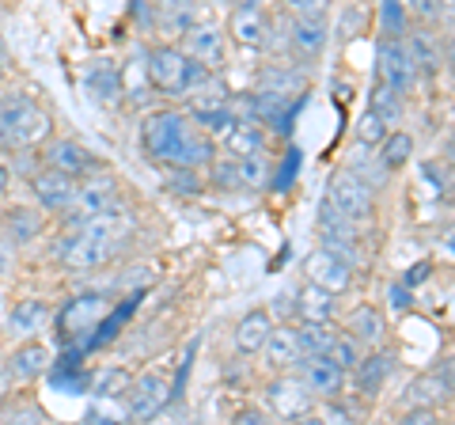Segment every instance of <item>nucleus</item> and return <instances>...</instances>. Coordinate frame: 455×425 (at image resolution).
Returning a JSON list of instances; mask_svg holds the SVG:
<instances>
[{
    "mask_svg": "<svg viewBox=\"0 0 455 425\" xmlns=\"http://www.w3.org/2000/svg\"><path fill=\"white\" fill-rule=\"evenodd\" d=\"M140 148L160 167H197L202 172V167H209L212 156H217V140L187 110L160 107L140 122Z\"/></svg>",
    "mask_w": 455,
    "mask_h": 425,
    "instance_id": "1",
    "label": "nucleus"
},
{
    "mask_svg": "<svg viewBox=\"0 0 455 425\" xmlns=\"http://www.w3.org/2000/svg\"><path fill=\"white\" fill-rule=\"evenodd\" d=\"M130 232H133V221L125 217V209H110V212H99V217L65 224V232L53 239V259L65 270H76V274L99 270V266H107L125 247Z\"/></svg>",
    "mask_w": 455,
    "mask_h": 425,
    "instance_id": "2",
    "label": "nucleus"
},
{
    "mask_svg": "<svg viewBox=\"0 0 455 425\" xmlns=\"http://www.w3.org/2000/svg\"><path fill=\"white\" fill-rule=\"evenodd\" d=\"M46 137H53V118L38 99L27 92L0 99V152H35Z\"/></svg>",
    "mask_w": 455,
    "mask_h": 425,
    "instance_id": "3",
    "label": "nucleus"
},
{
    "mask_svg": "<svg viewBox=\"0 0 455 425\" xmlns=\"http://www.w3.org/2000/svg\"><path fill=\"white\" fill-rule=\"evenodd\" d=\"M148 84L167 99H187L202 84H209V68L202 61H194L182 46H156L148 53Z\"/></svg>",
    "mask_w": 455,
    "mask_h": 425,
    "instance_id": "4",
    "label": "nucleus"
},
{
    "mask_svg": "<svg viewBox=\"0 0 455 425\" xmlns=\"http://www.w3.org/2000/svg\"><path fill=\"white\" fill-rule=\"evenodd\" d=\"M110 209H122V182L114 172H107V167H95V172L76 179V197L61 221L76 224V221L99 217V212H110Z\"/></svg>",
    "mask_w": 455,
    "mask_h": 425,
    "instance_id": "5",
    "label": "nucleus"
},
{
    "mask_svg": "<svg viewBox=\"0 0 455 425\" xmlns=\"http://www.w3.org/2000/svg\"><path fill=\"white\" fill-rule=\"evenodd\" d=\"M35 152H38L42 167H53V172H65L73 179L95 172V167H103V164H99V156L88 145H80L76 137H46Z\"/></svg>",
    "mask_w": 455,
    "mask_h": 425,
    "instance_id": "6",
    "label": "nucleus"
},
{
    "mask_svg": "<svg viewBox=\"0 0 455 425\" xmlns=\"http://www.w3.org/2000/svg\"><path fill=\"white\" fill-rule=\"evenodd\" d=\"M167 399H171V380L160 368H152V373L130 380V388H125V418L152 421L167 406Z\"/></svg>",
    "mask_w": 455,
    "mask_h": 425,
    "instance_id": "7",
    "label": "nucleus"
},
{
    "mask_svg": "<svg viewBox=\"0 0 455 425\" xmlns=\"http://www.w3.org/2000/svg\"><path fill=\"white\" fill-rule=\"evenodd\" d=\"M376 73H379V84H387V88L398 95H410L418 88V68H414V58H410V50H406V38H383L379 42Z\"/></svg>",
    "mask_w": 455,
    "mask_h": 425,
    "instance_id": "8",
    "label": "nucleus"
},
{
    "mask_svg": "<svg viewBox=\"0 0 455 425\" xmlns=\"http://www.w3.org/2000/svg\"><path fill=\"white\" fill-rule=\"evenodd\" d=\"M326 202L334 209H341L349 221H368L376 209V197H372V187L357 175V172H338L331 179V187H326Z\"/></svg>",
    "mask_w": 455,
    "mask_h": 425,
    "instance_id": "9",
    "label": "nucleus"
},
{
    "mask_svg": "<svg viewBox=\"0 0 455 425\" xmlns=\"http://www.w3.org/2000/svg\"><path fill=\"white\" fill-rule=\"evenodd\" d=\"M27 190H31L35 205L42 212L65 217L68 205H73V197H76V179L65 175V172H53V167H38V172L27 179Z\"/></svg>",
    "mask_w": 455,
    "mask_h": 425,
    "instance_id": "10",
    "label": "nucleus"
},
{
    "mask_svg": "<svg viewBox=\"0 0 455 425\" xmlns=\"http://www.w3.org/2000/svg\"><path fill=\"white\" fill-rule=\"evenodd\" d=\"M304 270H307V281L331 289L334 296L353 285V262L346 259V254L331 251V247H315V251H311L304 259Z\"/></svg>",
    "mask_w": 455,
    "mask_h": 425,
    "instance_id": "11",
    "label": "nucleus"
},
{
    "mask_svg": "<svg viewBox=\"0 0 455 425\" xmlns=\"http://www.w3.org/2000/svg\"><path fill=\"white\" fill-rule=\"evenodd\" d=\"M296 376L304 380V388L315 395V399H338L341 388H346V368L334 365L323 353H311V357L296 361Z\"/></svg>",
    "mask_w": 455,
    "mask_h": 425,
    "instance_id": "12",
    "label": "nucleus"
},
{
    "mask_svg": "<svg viewBox=\"0 0 455 425\" xmlns=\"http://www.w3.org/2000/svg\"><path fill=\"white\" fill-rule=\"evenodd\" d=\"M266 399H269V406H274V414H277V418H289V421L307 418L311 410H315V395L304 388V380L296 376V373L277 376L274 384H269Z\"/></svg>",
    "mask_w": 455,
    "mask_h": 425,
    "instance_id": "13",
    "label": "nucleus"
},
{
    "mask_svg": "<svg viewBox=\"0 0 455 425\" xmlns=\"http://www.w3.org/2000/svg\"><path fill=\"white\" fill-rule=\"evenodd\" d=\"M269 27L274 23H269L262 4H235L232 20H228V35H232L239 46H247V50H262L269 42Z\"/></svg>",
    "mask_w": 455,
    "mask_h": 425,
    "instance_id": "14",
    "label": "nucleus"
},
{
    "mask_svg": "<svg viewBox=\"0 0 455 425\" xmlns=\"http://www.w3.org/2000/svg\"><path fill=\"white\" fill-rule=\"evenodd\" d=\"M182 50L194 61H202L205 68H220L224 65V31L217 23H190L182 31Z\"/></svg>",
    "mask_w": 455,
    "mask_h": 425,
    "instance_id": "15",
    "label": "nucleus"
},
{
    "mask_svg": "<svg viewBox=\"0 0 455 425\" xmlns=\"http://www.w3.org/2000/svg\"><path fill=\"white\" fill-rule=\"evenodd\" d=\"M315 229H319V239L323 247H331L338 254H346L357 247V221H349L341 209H334L331 202L319 205V217H315Z\"/></svg>",
    "mask_w": 455,
    "mask_h": 425,
    "instance_id": "16",
    "label": "nucleus"
},
{
    "mask_svg": "<svg viewBox=\"0 0 455 425\" xmlns=\"http://www.w3.org/2000/svg\"><path fill=\"white\" fill-rule=\"evenodd\" d=\"M8 368H12V376H16V384H35L38 376H46L50 368H53V353H50V346L46 342H23V346H16L8 353Z\"/></svg>",
    "mask_w": 455,
    "mask_h": 425,
    "instance_id": "17",
    "label": "nucleus"
},
{
    "mask_svg": "<svg viewBox=\"0 0 455 425\" xmlns=\"http://www.w3.org/2000/svg\"><path fill=\"white\" fill-rule=\"evenodd\" d=\"M217 145H220L228 156H235V160L259 156V152H266V125L251 122V118H235V122L217 137Z\"/></svg>",
    "mask_w": 455,
    "mask_h": 425,
    "instance_id": "18",
    "label": "nucleus"
},
{
    "mask_svg": "<svg viewBox=\"0 0 455 425\" xmlns=\"http://www.w3.org/2000/svg\"><path fill=\"white\" fill-rule=\"evenodd\" d=\"M326 35H331L326 16H292L289 20V42L304 61H315L326 50Z\"/></svg>",
    "mask_w": 455,
    "mask_h": 425,
    "instance_id": "19",
    "label": "nucleus"
},
{
    "mask_svg": "<svg viewBox=\"0 0 455 425\" xmlns=\"http://www.w3.org/2000/svg\"><path fill=\"white\" fill-rule=\"evenodd\" d=\"M84 88H88V99L95 107H118L122 95H125V80H122V73L110 61H99V65L88 68Z\"/></svg>",
    "mask_w": 455,
    "mask_h": 425,
    "instance_id": "20",
    "label": "nucleus"
},
{
    "mask_svg": "<svg viewBox=\"0 0 455 425\" xmlns=\"http://www.w3.org/2000/svg\"><path fill=\"white\" fill-rule=\"evenodd\" d=\"M262 353H266V361H269V365L281 368V373H289V368H296V361L304 357L300 327H289V323H281V327H274V331H269V338H266Z\"/></svg>",
    "mask_w": 455,
    "mask_h": 425,
    "instance_id": "21",
    "label": "nucleus"
},
{
    "mask_svg": "<svg viewBox=\"0 0 455 425\" xmlns=\"http://www.w3.org/2000/svg\"><path fill=\"white\" fill-rule=\"evenodd\" d=\"M406 50H410V58H414V68H418V80H433L440 73V65H444V42H440L436 31H414L406 38Z\"/></svg>",
    "mask_w": 455,
    "mask_h": 425,
    "instance_id": "22",
    "label": "nucleus"
},
{
    "mask_svg": "<svg viewBox=\"0 0 455 425\" xmlns=\"http://www.w3.org/2000/svg\"><path fill=\"white\" fill-rule=\"evenodd\" d=\"M99 311H103V296H95V293H84V296H73V301L65 304V311L57 316V331H61L65 338L68 334H80V331H92L95 327V319H99Z\"/></svg>",
    "mask_w": 455,
    "mask_h": 425,
    "instance_id": "23",
    "label": "nucleus"
},
{
    "mask_svg": "<svg viewBox=\"0 0 455 425\" xmlns=\"http://www.w3.org/2000/svg\"><path fill=\"white\" fill-rule=\"evenodd\" d=\"M0 224H4L12 244H31V239H38L42 229H46V217H42L38 205H12L4 217H0Z\"/></svg>",
    "mask_w": 455,
    "mask_h": 425,
    "instance_id": "24",
    "label": "nucleus"
},
{
    "mask_svg": "<svg viewBox=\"0 0 455 425\" xmlns=\"http://www.w3.org/2000/svg\"><path fill=\"white\" fill-rule=\"evenodd\" d=\"M269 331H274V319H269L266 308L247 311V316L235 323V349L239 353H262Z\"/></svg>",
    "mask_w": 455,
    "mask_h": 425,
    "instance_id": "25",
    "label": "nucleus"
},
{
    "mask_svg": "<svg viewBox=\"0 0 455 425\" xmlns=\"http://www.w3.org/2000/svg\"><path fill=\"white\" fill-rule=\"evenodd\" d=\"M383 331H387V323H383L379 308H372V304L353 308V311H349V319H346V334H349V338H357V342H364V346H379Z\"/></svg>",
    "mask_w": 455,
    "mask_h": 425,
    "instance_id": "26",
    "label": "nucleus"
},
{
    "mask_svg": "<svg viewBox=\"0 0 455 425\" xmlns=\"http://www.w3.org/2000/svg\"><path fill=\"white\" fill-rule=\"evenodd\" d=\"M296 311H300L307 323H331V316H334V293L315 285V281H307V285L296 293Z\"/></svg>",
    "mask_w": 455,
    "mask_h": 425,
    "instance_id": "27",
    "label": "nucleus"
},
{
    "mask_svg": "<svg viewBox=\"0 0 455 425\" xmlns=\"http://www.w3.org/2000/svg\"><path fill=\"white\" fill-rule=\"evenodd\" d=\"M46 319H50L46 301H38V296H27V301H16V308H12L8 327L20 331V334H35V331L46 327Z\"/></svg>",
    "mask_w": 455,
    "mask_h": 425,
    "instance_id": "28",
    "label": "nucleus"
},
{
    "mask_svg": "<svg viewBox=\"0 0 455 425\" xmlns=\"http://www.w3.org/2000/svg\"><path fill=\"white\" fill-rule=\"evenodd\" d=\"M391 365H395L391 353H372V357H361L357 365H353V373H357V388L364 395H376L383 388V380L391 376Z\"/></svg>",
    "mask_w": 455,
    "mask_h": 425,
    "instance_id": "29",
    "label": "nucleus"
},
{
    "mask_svg": "<svg viewBox=\"0 0 455 425\" xmlns=\"http://www.w3.org/2000/svg\"><path fill=\"white\" fill-rule=\"evenodd\" d=\"M379 152V164H383V172H398V167H406L410 164V152H414V137L410 133H387L376 145Z\"/></svg>",
    "mask_w": 455,
    "mask_h": 425,
    "instance_id": "30",
    "label": "nucleus"
},
{
    "mask_svg": "<svg viewBox=\"0 0 455 425\" xmlns=\"http://www.w3.org/2000/svg\"><path fill=\"white\" fill-rule=\"evenodd\" d=\"M304 88V76L300 73H289L284 65H269V68H262L259 73V92H274V95H296Z\"/></svg>",
    "mask_w": 455,
    "mask_h": 425,
    "instance_id": "31",
    "label": "nucleus"
},
{
    "mask_svg": "<svg viewBox=\"0 0 455 425\" xmlns=\"http://www.w3.org/2000/svg\"><path fill=\"white\" fill-rule=\"evenodd\" d=\"M164 190L182 194V197H197L205 190V179L197 167H164Z\"/></svg>",
    "mask_w": 455,
    "mask_h": 425,
    "instance_id": "32",
    "label": "nucleus"
},
{
    "mask_svg": "<svg viewBox=\"0 0 455 425\" xmlns=\"http://www.w3.org/2000/svg\"><path fill=\"white\" fill-rule=\"evenodd\" d=\"M209 182L217 190H239L243 187V179H239V160L235 156H212L209 160Z\"/></svg>",
    "mask_w": 455,
    "mask_h": 425,
    "instance_id": "33",
    "label": "nucleus"
},
{
    "mask_svg": "<svg viewBox=\"0 0 455 425\" xmlns=\"http://www.w3.org/2000/svg\"><path fill=\"white\" fill-rule=\"evenodd\" d=\"M406 27H410V12L403 0H383L379 4V31L383 38H406Z\"/></svg>",
    "mask_w": 455,
    "mask_h": 425,
    "instance_id": "34",
    "label": "nucleus"
},
{
    "mask_svg": "<svg viewBox=\"0 0 455 425\" xmlns=\"http://www.w3.org/2000/svg\"><path fill=\"white\" fill-rule=\"evenodd\" d=\"M137 304H140V293H137V296H130V301H125L122 308H114V311H110V319H103V323L95 327V334L88 338V346H103V342H110V338L122 331V323L137 311Z\"/></svg>",
    "mask_w": 455,
    "mask_h": 425,
    "instance_id": "35",
    "label": "nucleus"
},
{
    "mask_svg": "<svg viewBox=\"0 0 455 425\" xmlns=\"http://www.w3.org/2000/svg\"><path fill=\"white\" fill-rule=\"evenodd\" d=\"M406 391H410V406H436L440 399H448V388L436 373L414 380V388H406Z\"/></svg>",
    "mask_w": 455,
    "mask_h": 425,
    "instance_id": "36",
    "label": "nucleus"
},
{
    "mask_svg": "<svg viewBox=\"0 0 455 425\" xmlns=\"http://www.w3.org/2000/svg\"><path fill=\"white\" fill-rule=\"evenodd\" d=\"M323 357H331L334 365H341L349 373L353 365L361 361V349H357V338H349V334H331V342H326L323 349Z\"/></svg>",
    "mask_w": 455,
    "mask_h": 425,
    "instance_id": "37",
    "label": "nucleus"
},
{
    "mask_svg": "<svg viewBox=\"0 0 455 425\" xmlns=\"http://www.w3.org/2000/svg\"><path fill=\"white\" fill-rule=\"evenodd\" d=\"M391 130H387V118H383V115H376V110L372 107H368L364 110V115L357 118V140H361V145H379V140L383 137H387Z\"/></svg>",
    "mask_w": 455,
    "mask_h": 425,
    "instance_id": "38",
    "label": "nucleus"
},
{
    "mask_svg": "<svg viewBox=\"0 0 455 425\" xmlns=\"http://www.w3.org/2000/svg\"><path fill=\"white\" fill-rule=\"evenodd\" d=\"M239 179H243V187L262 190L266 182H269V160H266V152L247 156V160H239Z\"/></svg>",
    "mask_w": 455,
    "mask_h": 425,
    "instance_id": "39",
    "label": "nucleus"
},
{
    "mask_svg": "<svg viewBox=\"0 0 455 425\" xmlns=\"http://www.w3.org/2000/svg\"><path fill=\"white\" fill-rule=\"evenodd\" d=\"M372 110H376V115H383L387 122H395L398 115H403V95L391 92L387 84H379V88L372 92Z\"/></svg>",
    "mask_w": 455,
    "mask_h": 425,
    "instance_id": "40",
    "label": "nucleus"
},
{
    "mask_svg": "<svg viewBox=\"0 0 455 425\" xmlns=\"http://www.w3.org/2000/svg\"><path fill=\"white\" fill-rule=\"evenodd\" d=\"M164 23L167 27H175V31H187L194 20V8L190 4H182V0H164Z\"/></svg>",
    "mask_w": 455,
    "mask_h": 425,
    "instance_id": "41",
    "label": "nucleus"
},
{
    "mask_svg": "<svg viewBox=\"0 0 455 425\" xmlns=\"http://www.w3.org/2000/svg\"><path fill=\"white\" fill-rule=\"evenodd\" d=\"M284 8H289V16H326L331 0H284Z\"/></svg>",
    "mask_w": 455,
    "mask_h": 425,
    "instance_id": "42",
    "label": "nucleus"
},
{
    "mask_svg": "<svg viewBox=\"0 0 455 425\" xmlns=\"http://www.w3.org/2000/svg\"><path fill=\"white\" fill-rule=\"evenodd\" d=\"M114 388H122V391H125V388H130V376H125V373H122V368H110V373H107L103 380H99V384H95L92 391H95V395H118V391H114Z\"/></svg>",
    "mask_w": 455,
    "mask_h": 425,
    "instance_id": "43",
    "label": "nucleus"
},
{
    "mask_svg": "<svg viewBox=\"0 0 455 425\" xmlns=\"http://www.w3.org/2000/svg\"><path fill=\"white\" fill-rule=\"evenodd\" d=\"M403 4H410V8H414L421 20H440V16H448L444 0H403Z\"/></svg>",
    "mask_w": 455,
    "mask_h": 425,
    "instance_id": "44",
    "label": "nucleus"
},
{
    "mask_svg": "<svg viewBox=\"0 0 455 425\" xmlns=\"http://www.w3.org/2000/svg\"><path fill=\"white\" fill-rule=\"evenodd\" d=\"M12 391H16V376H12L8 361H0V406L12 399Z\"/></svg>",
    "mask_w": 455,
    "mask_h": 425,
    "instance_id": "45",
    "label": "nucleus"
},
{
    "mask_svg": "<svg viewBox=\"0 0 455 425\" xmlns=\"http://www.w3.org/2000/svg\"><path fill=\"white\" fill-rule=\"evenodd\" d=\"M436 376L444 380V388H448V395H455V357H444L436 365Z\"/></svg>",
    "mask_w": 455,
    "mask_h": 425,
    "instance_id": "46",
    "label": "nucleus"
},
{
    "mask_svg": "<svg viewBox=\"0 0 455 425\" xmlns=\"http://www.w3.org/2000/svg\"><path fill=\"white\" fill-rule=\"evenodd\" d=\"M433 418H436V406H410L406 414H403V421H418V425L433 421Z\"/></svg>",
    "mask_w": 455,
    "mask_h": 425,
    "instance_id": "47",
    "label": "nucleus"
},
{
    "mask_svg": "<svg viewBox=\"0 0 455 425\" xmlns=\"http://www.w3.org/2000/svg\"><path fill=\"white\" fill-rule=\"evenodd\" d=\"M8 187H12V167H8V164H0V202H4Z\"/></svg>",
    "mask_w": 455,
    "mask_h": 425,
    "instance_id": "48",
    "label": "nucleus"
},
{
    "mask_svg": "<svg viewBox=\"0 0 455 425\" xmlns=\"http://www.w3.org/2000/svg\"><path fill=\"white\" fill-rule=\"evenodd\" d=\"M444 65H448V73L455 76V38L444 42Z\"/></svg>",
    "mask_w": 455,
    "mask_h": 425,
    "instance_id": "49",
    "label": "nucleus"
},
{
    "mask_svg": "<svg viewBox=\"0 0 455 425\" xmlns=\"http://www.w3.org/2000/svg\"><path fill=\"white\" fill-rule=\"evenodd\" d=\"M391 301H395V308H406V304H410V301H406V289L395 285V289H391Z\"/></svg>",
    "mask_w": 455,
    "mask_h": 425,
    "instance_id": "50",
    "label": "nucleus"
},
{
    "mask_svg": "<svg viewBox=\"0 0 455 425\" xmlns=\"http://www.w3.org/2000/svg\"><path fill=\"white\" fill-rule=\"evenodd\" d=\"M444 160H448V164H451V167H455V137H451V140H448V148H444Z\"/></svg>",
    "mask_w": 455,
    "mask_h": 425,
    "instance_id": "51",
    "label": "nucleus"
},
{
    "mask_svg": "<svg viewBox=\"0 0 455 425\" xmlns=\"http://www.w3.org/2000/svg\"><path fill=\"white\" fill-rule=\"evenodd\" d=\"M444 8H448V16H455V0H444Z\"/></svg>",
    "mask_w": 455,
    "mask_h": 425,
    "instance_id": "52",
    "label": "nucleus"
},
{
    "mask_svg": "<svg viewBox=\"0 0 455 425\" xmlns=\"http://www.w3.org/2000/svg\"><path fill=\"white\" fill-rule=\"evenodd\" d=\"M232 4H262V0H232Z\"/></svg>",
    "mask_w": 455,
    "mask_h": 425,
    "instance_id": "53",
    "label": "nucleus"
}]
</instances>
